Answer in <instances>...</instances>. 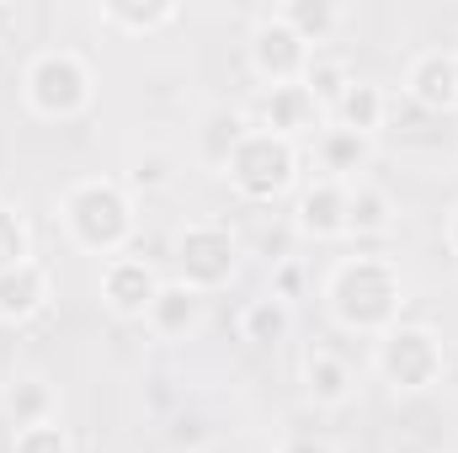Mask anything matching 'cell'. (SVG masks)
<instances>
[{
	"label": "cell",
	"mask_w": 458,
	"mask_h": 453,
	"mask_svg": "<svg viewBox=\"0 0 458 453\" xmlns=\"http://www.w3.org/2000/svg\"><path fill=\"white\" fill-rule=\"evenodd\" d=\"M326 315L346 337L378 341L405 315V272L389 256H342L326 272Z\"/></svg>",
	"instance_id": "6da1fadb"
},
{
	"label": "cell",
	"mask_w": 458,
	"mask_h": 453,
	"mask_svg": "<svg viewBox=\"0 0 458 453\" xmlns=\"http://www.w3.org/2000/svg\"><path fill=\"white\" fill-rule=\"evenodd\" d=\"M59 225L64 235L86 251V256H102L113 261L133 245V229H139V203L133 192L117 182V176H81L64 187L59 198Z\"/></svg>",
	"instance_id": "7a4b0ae2"
},
{
	"label": "cell",
	"mask_w": 458,
	"mask_h": 453,
	"mask_svg": "<svg viewBox=\"0 0 458 453\" xmlns=\"http://www.w3.org/2000/svg\"><path fill=\"white\" fill-rule=\"evenodd\" d=\"M21 102H27V113L43 117V123H75V117H86L91 102H97V75H91L86 54H75V48H43V54H32V64L21 75Z\"/></svg>",
	"instance_id": "3957f363"
},
{
	"label": "cell",
	"mask_w": 458,
	"mask_h": 453,
	"mask_svg": "<svg viewBox=\"0 0 458 453\" xmlns=\"http://www.w3.org/2000/svg\"><path fill=\"white\" fill-rule=\"evenodd\" d=\"M225 176L245 203H277L299 182V144H288V139L250 123L245 139L234 144V155L225 160Z\"/></svg>",
	"instance_id": "277c9868"
},
{
	"label": "cell",
	"mask_w": 458,
	"mask_h": 453,
	"mask_svg": "<svg viewBox=\"0 0 458 453\" xmlns=\"http://www.w3.org/2000/svg\"><path fill=\"white\" fill-rule=\"evenodd\" d=\"M373 368L378 379L394 389V395H427L443 368H448V352H443V337L432 326H416V321H400L394 331H384L378 346H373Z\"/></svg>",
	"instance_id": "5b68a950"
},
{
	"label": "cell",
	"mask_w": 458,
	"mask_h": 453,
	"mask_svg": "<svg viewBox=\"0 0 458 453\" xmlns=\"http://www.w3.org/2000/svg\"><path fill=\"white\" fill-rule=\"evenodd\" d=\"M240 272V240L219 219H192L176 235V283H187L192 294H219Z\"/></svg>",
	"instance_id": "8992f818"
},
{
	"label": "cell",
	"mask_w": 458,
	"mask_h": 453,
	"mask_svg": "<svg viewBox=\"0 0 458 453\" xmlns=\"http://www.w3.org/2000/svg\"><path fill=\"white\" fill-rule=\"evenodd\" d=\"M310 43L277 16V11H267L256 27H250V70H256V81L272 91V86H293V81H304V64H310Z\"/></svg>",
	"instance_id": "52a82bcc"
},
{
	"label": "cell",
	"mask_w": 458,
	"mask_h": 453,
	"mask_svg": "<svg viewBox=\"0 0 458 453\" xmlns=\"http://www.w3.org/2000/svg\"><path fill=\"white\" fill-rule=\"evenodd\" d=\"M400 97L411 107L432 117L458 113V48H421L411 64H405V86Z\"/></svg>",
	"instance_id": "ba28073f"
},
{
	"label": "cell",
	"mask_w": 458,
	"mask_h": 453,
	"mask_svg": "<svg viewBox=\"0 0 458 453\" xmlns=\"http://www.w3.org/2000/svg\"><path fill=\"white\" fill-rule=\"evenodd\" d=\"M160 283H165V278H160L144 256H133V251L102 261V304L113 310L117 321H144L149 304H155V294H160Z\"/></svg>",
	"instance_id": "9c48e42d"
},
{
	"label": "cell",
	"mask_w": 458,
	"mask_h": 453,
	"mask_svg": "<svg viewBox=\"0 0 458 453\" xmlns=\"http://www.w3.org/2000/svg\"><path fill=\"white\" fill-rule=\"evenodd\" d=\"M48 304H54V272L38 256H27V261L0 272V326H27Z\"/></svg>",
	"instance_id": "30bf717a"
},
{
	"label": "cell",
	"mask_w": 458,
	"mask_h": 453,
	"mask_svg": "<svg viewBox=\"0 0 458 453\" xmlns=\"http://www.w3.org/2000/svg\"><path fill=\"white\" fill-rule=\"evenodd\" d=\"M256 128H267V133L299 144V139H315V133L326 128V107H320L299 81H293V86H272V91L261 97V117H256Z\"/></svg>",
	"instance_id": "8fae6325"
},
{
	"label": "cell",
	"mask_w": 458,
	"mask_h": 453,
	"mask_svg": "<svg viewBox=\"0 0 458 453\" xmlns=\"http://www.w3.org/2000/svg\"><path fill=\"white\" fill-rule=\"evenodd\" d=\"M373 155H378L373 133H352V128H336V123H326L315 133V160H320L326 182H346V187L362 182L368 166H373Z\"/></svg>",
	"instance_id": "7c38bea8"
},
{
	"label": "cell",
	"mask_w": 458,
	"mask_h": 453,
	"mask_svg": "<svg viewBox=\"0 0 458 453\" xmlns=\"http://www.w3.org/2000/svg\"><path fill=\"white\" fill-rule=\"evenodd\" d=\"M293 229L310 240H346V182H310L293 203Z\"/></svg>",
	"instance_id": "4fadbf2b"
},
{
	"label": "cell",
	"mask_w": 458,
	"mask_h": 453,
	"mask_svg": "<svg viewBox=\"0 0 458 453\" xmlns=\"http://www.w3.org/2000/svg\"><path fill=\"white\" fill-rule=\"evenodd\" d=\"M304 395L320 411H342V406H352V395H357V368L346 363L336 346H315L304 357Z\"/></svg>",
	"instance_id": "5bb4252c"
},
{
	"label": "cell",
	"mask_w": 458,
	"mask_h": 453,
	"mask_svg": "<svg viewBox=\"0 0 458 453\" xmlns=\"http://www.w3.org/2000/svg\"><path fill=\"white\" fill-rule=\"evenodd\" d=\"M144 326L155 331V337L165 341H182L192 337L198 326H203V294H192L187 283H160V294H155V304H149V315H144Z\"/></svg>",
	"instance_id": "9a60e30c"
},
{
	"label": "cell",
	"mask_w": 458,
	"mask_h": 453,
	"mask_svg": "<svg viewBox=\"0 0 458 453\" xmlns=\"http://www.w3.org/2000/svg\"><path fill=\"white\" fill-rule=\"evenodd\" d=\"M97 16H102V27H113L123 38H155L182 21V5L176 0H102Z\"/></svg>",
	"instance_id": "2e32d148"
},
{
	"label": "cell",
	"mask_w": 458,
	"mask_h": 453,
	"mask_svg": "<svg viewBox=\"0 0 458 453\" xmlns=\"http://www.w3.org/2000/svg\"><path fill=\"white\" fill-rule=\"evenodd\" d=\"M389 229H394V198L373 176L352 182L346 187V240H378Z\"/></svg>",
	"instance_id": "e0dca14e"
},
{
	"label": "cell",
	"mask_w": 458,
	"mask_h": 453,
	"mask_svg": "<svg viewBox=\"0 0 458 453\" xmlns=\"http://www.w3.org/2000/svg\"><path fill=\"white\" fill-rule=\"evenodd\" d=\"M384 117H389V97H384V86H373V81H357L352 75V86L342 91V102L331 107V123L336 128H352V133H384Z\"/></svg>",
	"instance_id": "ac0fdd59"
},
{
	"label": "cell",
	"mask_w": 458,
	"mask_h": 453,
	"mask_svg": "<svg viewBox=\"0 0 458 453\" xmlns=\"http://www.w3.org/2000/svg\"><path fill=\"white\" fill-rule=\"evenodd\" d=\"M277 16H283L310 48H326V43L342 32V21H346V11L336 5V0H283Z\"/></svg>",
	"instance_id": "d6986e66"
},
{
	"label": "cell",
	"mask_w": 458,
	"mask_h": 453,
	"mask_svg": "<svg viewBox=\"0 0 458 453\" xmlns=\"http://www.w3.org/2000/svg\"><path fill=\"white\" fill-rule=\"evenodd\" d=\"M288 331H293V304H283L272 294H261L240 310V337L250 346H277V341H288Z\"/></svg>",
	"instance_id": "ffe728a7"
},
{
	"label": "cell",
	"mask_w": 458,
	"mask_h": 453,
	"mask_svg": "<svg viewBox=\"0 0 458 453\" xmlns=\"http://www.w3.org/2000/svg\"><path fill=\"white\" fill-rule=\"evenodd\" d=\"M320 107H326V117H331V107L342 102V91L352 86V70H346V59H336V54H326V48H315L310 54V64H304V81H299Z\"/></svg>",
	"instance_id": "44dd1931"
},
{
	"label": "cell",
	"mask_w": 458,
	"mask_h": 453,
	"mask_svg": "<svg viewBox=\"0 0 458 453\" xmlns=\"http://www.w3.org/2000/svg\"><path fill=\"white\" fill-rule=\"evenodd\" d=\"M245 128H250V117H245V113H229V107H219V113L203 117L198 150H203V160H208L214 171H225V160L234 155V144L245 139Z\"/></svg>",
	"instance_id": "7402d4cb"
},
{
	"label": "cell",
	"mask_w": 458,
	"mask_h": 453,
	"mask_svg": "<svg viewBox=\"0 0 458 453\" xmlns=\"http://www.w3.org/2000/svg\"><path fill=\"white\" fill-rule=\"evenodd\" d=\"M5 411H11V422H16V427L48 422V416H54V389H48V379H38V373L16 379V384L5 389Z\"/></svg>",
	"instance_id": "603a6c76"
},
{
	"label": "cell",
	"mask_w": 458,
	"mask_h": 453,
	"mask_svg": "<svg viewBox=\"0 0 458 453\" xmlns=\"http://www.w3.org/2000/svg\"><path fill=\"white\" fill-rule=\"evenodd\" d=\"M11 453H70V432L59 427V416L32 422V427H16L11 432Z\"/></svg>",
	"instance_id": "cb8c5ba5"
},
{
	"label": "cell",
	"mask_w": 458,
	"mask_h": 453,
	"mask_svg": "<svg viewBox=\"0 0 458 453\" xmlns=\"http://www.w3.org/2000/svg\"><path fill=\"white\" fill-rule=\"evenodd\" d=\"M27 256H32V229H27V219L16 209L0 203V272L16 267V261H27Z\"/></svg>",
	"instance_id": "d4e9b609"
},
{
	"label": "cell",
	"mask_w": 458,
	"mask_h": 453,
	"mask_svg": "<svg viewBox=\"0 0 458 453\" xmlns=\"http://www.w3.org/2000/svg\"><path fill=\"white\" fill-rule=\"evenodd\" d=\"M165 182H171V160L149 150V155H139V160H133V171H128V182H123V187H128V192H155V187H165Z\"/></svg>",
	"instance_id": "484cf974"
},
{
	"label": "cell",
	"mask_w": 458,
	"mask_h": 453,
	"mask_svg": "<svg viewBox=\"0 0 458 453\" xmlns=\"http://www.w3.org/2000/svg\"><path fill=\"white\" fill-rule=\"evenodd\" d=\"M272 299H283V304H293L299 294H304V267L288 256V261H277V272H272V288H267Z\"/></svg>",
	"instance_id": "4316f807"
},
{
	"label": "cell",
	"mask_w": 458,
	"mask_h": 453,
	"mask_svg": "<svg viewBox=\"0 0 458 453\" xmlns=\"http://www.w3.org/2000/svg\"><path fill=\"white\" fill-rule=\"evenodd\" d=\"M277 453H336V449H331L326 438H315V432H293V438H288Z\"/></svg>",
	"instance_id": "83f0119b"
},
{
	"label": "cell",
	"mask_w": 458,
	"mask_h": 453,
	"mask_svg": "<svg viewBox=\"0 0 458 453\" xmlns=\"http://www.w3.org/2000/svg\"><path fill=\"white\" fill-rule=\"evenodd\" d=\"M443 240H448V251L458 256V203H454V214H448V225H443Z\"/></svg>",
	"instance_id": "f1b7e54d"
},
{
	"label": "cell",
	"mask_w": 458,
	"mask_h": 453,
	"mask_svg": "<svg viewBox=\"0 0 458 453\" xmlns=\"http://www.w3.org/2000/svg\"><path fill=\"white\" fill-rule=\"evenodd\" d=\"M0 16H5V11H0Z\"/></svg>",
	"instance_id": "f546056e"
}]
</instances>
